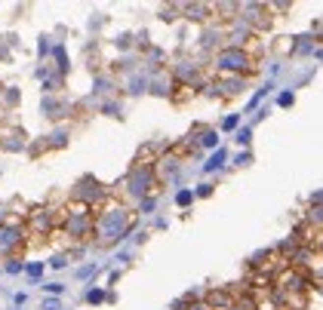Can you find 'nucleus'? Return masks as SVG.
Instances as JSON below:
<instances>
[{"label": "nucleus", "instance_id": "1", "mask_svg": "<svg viewBox=\"0 0 323 310\" xmlns=\"http://www.w3.org/2000/svg\"><path fill=\"white\" fill-rule=\"evenodd\" d=\"M218 65H222V68H246L249 59H246L243 52H237V49H228V52L218 55Z\"/></svg>", "mask_w": 323, "mask_h": 310}, {"label": "nucleus", "instance_id": "2", "mask_svg": "<svg viewBox=\"0 0 323 310\" xmlns=\"http://www.w3.org/2000/svg\"><path fill=\"white\" fill-rule=\"evenodd\" d=\"M231 304H234V295H231V292H210V295H206V307L231 310Z\"/></svg>", "mask_w": 323, "mask_h": 310}, {"label": "nucleus", "instance_id": "3", "mask_svg": "<svg viewBox=\"0 0 323 310\" xmlns=\"http://www.w3.org/2000/svg\"><path fill=\"white\" fill-rule=\"evenodd\" d=\"M231 310H259V304H256V298H252V295H243V298H234Z\"/></svg>", "mask_w": 323, "mask_h": 310}]
</instances>
